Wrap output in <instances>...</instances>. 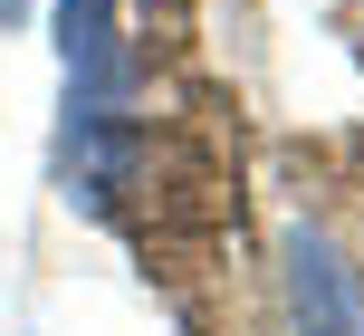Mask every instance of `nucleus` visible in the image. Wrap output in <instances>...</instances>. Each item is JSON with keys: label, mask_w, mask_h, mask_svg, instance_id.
<instances>
[{"label": "nucleus", "mask_w": 364, "mask_h": 336, "mask_svg": "<svg viewBox=\"0 0 364 336\" xmlns=\"http://www.w3.org/2000/svg\"><path fill=\"white\" fill-rule=\"evenodd\" d=\"M278 308H288V336H364V269L307 211L278 231Z\"/></svg>", "instance_id": "f257e3e1"}, {"label": "nucleus", "mask_w": 364, "mask_h": 336, "mask_svg": "<svg viewBox=\"0 0 364 336\" xmlns=\"http://www.w3.org/2000/svg\"><path fill=\"white\" fill-rule=\"evenodd\" d=\"M125 48V0H58V77H87V68H115Z\"/></svg>", "instance_id": "f03ea898"}, {"label": "nucleus", "mask_w": 364, "mask_h": 336, "mask_svg": "<svg viewBox=\"0 0 364 336\" xmlns=\"http://www.w3.org/2000/svg\"><path fill=\"white\" fill-rule=\"evenodd\" d=\"M38 10V0H0V29H19V19H29Z\"/></svg>", "instance_id": "7ed1b4c3"}]
</instances>
